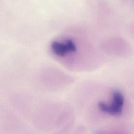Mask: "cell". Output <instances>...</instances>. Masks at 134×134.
Segmentation results:
<instances>
[{
	"label": "cell",
	"mask_w": 134,
	"mask_h": 134,
	"mask_svg": "<svg viewBox=\"0 0 134 134\" xmlns=\"http://www.w3.org/2000/svg\"><path fill=\"white\" fill-rule=\"evenodd\" d=\"M52 51L57 55L63 56L67 53L73 52L76 50L75 43L71 39L63 42L54 41L51 44Z\"/></svg>",
	"instance_id": "obj_2"
},
{
	"label": "cell",
	"mask_w": 134,
	"mask_h": 134,
	"mask_svg": "<svg viewBox=\"0 0 134 134\" xmlns=\"http://www.w3.org/2000/svg\"><path fill=\"white\" fill-rule=\"evenodd\" d=\"M97 134H108V133H106V132H98L97 133ZM111 134V133H110Z\"/></svg>",
	"instance_id": "obj_3"
},
{
	"label": "cell",
	"mask_w": 134,
	"mask_h": 134,
	"mask_svg": "<svg viewBox=\"0 0 134 134\" xmlns=\"http://www.w3.org/2000/svg\"><path fill=\"white\" fill-rule=\"evenodd\" d=\"M112 97L113 99L110 104L100 102L98 104V107L102 112L105 113L113 116L119 115L122 110L124 97L120 92L116 91L113 93Z\"/></svg>",
	"instance_id": "obj_1"
}]
</instances>
